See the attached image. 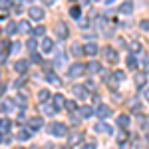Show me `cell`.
Instances as JSON below:
<instances>
[{
    "label": "cell",
    "mask_w": 149,
    "mask_h": 149,
    "mask_svg": "<svg viewBox=\"0 0 149 149\" xmlns=\"http://www.w3.org/2000/svg\"><path fill=\"white\" fill-rule=\"evenodd\" d=\"M16 30H18V24H14V22L6 24V34H12V32H16Z\"/></svg>",
    "instance_id": "obj_28"
},
{
    "label": "cell",
    "mask_w": 149,
    "mask_h": 149,
    "mask_svg": "<svg viewBox=\"0 0 149 149\" xmlns=\"http://www.w3.org/2000/svg\"><path fill=\"white\" fill-rule=\"evenodd\" d=\"M80 139H81V133H72V135H70V143L74 145V143H76V141H80Z\"/></svg>",
    "instance_id": "obj_32"
},
{
    "label": "cell",
    "mask_w": 149,
    "mask_h": 149,
    "mask_svg": "<svg viewBox=\"0 0 149 149\" xmlns=\"http://www.w3.org/2000/svg\"><path fill=\"white\" fill-rule=\"evenodd\" d=\"M139 28H141V30H149V20H141V22H139Z\"/></svg>",
    "instance_id": "obj_38"
},
{
    "label": "cell",
    "mask_w": 149,
    "mask_h": 149,
    "mask_svg": "<svg viewBox=\"0 0 149 149\" xmlns=\"http://www.w3.org/2000/svg\"><path fill=\"white\" fill-rule=\"evenodd\" d=\"M119 12H121V14H127V16H129V14L133 12V2H123V4L119 6Z\"/></svg>",
    "instance_id": "obj_13"
},
{
    "label": "cell",
    "mask_w": 149,
    "mask_h": 149,
    "mask_svg": "<svg viewBox=\"0 0 149 149\" xmlns=\"http://www.w3.org/2000/svg\"><path fill=\"white\" fill-rule=\"evenodd\" d=\"M8 48H10L8 52H18V50H20V42H12V44H10Z\"/></svg>",
    "instance_id": "obj_35"
},
{
    "label": "cell",
    "mask_w": 149,
    "mask_h": 149,
    "mask_svg": "<svg viewBox=\"0 0 149 149\" xmlns=\"http://www.w3.org/2000/svg\"><path fill=\"white\" fill-rule=\"evenodd\" d=\"M105 60H107V62H111V64L117 62V52H115L113 48H105Z\"/></svg>",
    "instance_id": "obj_8"
},
{
    "label": "cell",
    "mask_w": 149,
    "mask_h": 149,
    "mask_svg": "<svg viewBox=\"0 0 149 149\" xmlns=\"http://www.w3.org/2000/svg\"><path fill=\"white\" fill-rule=\"evenodd\" d=\"M97 50H100L97 44H95V42H90V44H86V46H84V54H88V56H95V54H97Z\"/></svg>",
    "instance_id": "obj_5"
},
{
    "label": "cell",
    "mask_w": 149,
    "mask_h": 149,
    "mask_svg": "<svg viewBox=\"0 0 149 149\" xmlns=\"http://www.w3.org/2000/svg\"><path fill=\"white\" fill-rule=\"evenodd\" d=\"M28 66H30V64H28L26 60H18V62L14 64V70H16L18 74H24V72H28Z\"/></svg>",
    "instance_id": "obj_7"
},
{
    "label": "cell",
    "mask_w": 149,
    "mask_h": 149,
    "mask_svg": "<svg viewBox=\"0 0 149 149\" xmlns=\"http://www.w3.org/2000/svg\"><path fill=\"white\" fill-rule=\"evenodd\" d=\"M52 102H54V109H62V107L66 105V100H64L62 93H56V95L52 97Z\"/></svg>",
    "instance_id": "obj_6"
},
{
    "label": "cell",
    "mask_w": 149,
    "mask_h": 149,
    "mask_svg": "<svg viewBox=\"0 0 149 149\" xmlns=\"http://www.w3.org/2000/svg\"><path fill=\"white\" fill-rule=\"evenodd\" d=\"M10 119H2V121H0V131H2V133H4V131H8V129H10Z\"/></svg>",
    "instance_id": "obj_24"
},
{
    "label": "cell",
    "mask_w": 149,
    "mask_h": 149,
    "mask_svg": "<svg viewBox=\"0 0 149 149\" xmlns=\"http://www.w3.org/2000/svg\"><path fill=\"white\" fill-rule=\"evenodd\" d=\"M127 137V133H125V131H123V133H119V135H117V139H119V141H121V143H123V139H125Z\"/></svg>",
    "instance_id": "obj_46"
},
{
    "label": "cell",
    "mask_w": 149,
    "mask_h": 149,
    "mask_svg": "<svg viewBox=\"0 0 149 149\" xmlns=\"http://www.w3.org/2000/svg\"><path fill=\"white\" fill-rule=\"evenodd\" d=\"M32 62H36V64H40V62H42V58H40V54H32Z\"/></svg>",
    "instance_id": "obj_42"
},
{
    "label": "cell",
    "mask_w": 149,
    "mask_h": 149,
    "mask_svg": "<svg viewBox=\"0 0 149 149\" xmlns=\"http://www.w3.org/2000/svg\"><path fill=\"white\" fill-rule=\"evenodd\" d=\"M12 107H14V102H12V100H4V102H2V109H4V111H10Z\"/></svg>",
    "instance_id": "obj_26"
},
{
    "label": "cell",
    "mask_w": 149,
    "mask_h": 149,
    "mask_svg": "<svg viewBox=\"0 0 149 149\" xmlns=\"http://www.w3.org/2000/svg\"><path fill=\"white\" fill-rule=\"evenodd\" d=\"M70 16H72V18H80L81 16V8L80 6H72V8H70Z\"/></svg>",
    "instance_id": "obj_23"
},
{
    "label": "cell",
    "mask_w": 149,
    "mask_h": 149,
    "mask_svg": "<svg viewBox=\"0 0 149 149\" xmlns=\"http://www.w3.org/2000/svg\"><path fill=\"white\" fill-rule=\"evenodd\" d=\"M28 16L36 20V22H40L42 18H44V8H40V6H30L28 8Z\"/></svg>",
    "instance_id": "obj_2"
},
{
    "label": "cell",
    "mask_w": 149,
    "mask_h": 149,
    "mask_svg": "<svg viewBox=\"0 0 149 149\" xmlns=\"http://www.w3.org/2000/svg\"><path fill=\"white\" fill-rule=\"evenodd\" d=\"M48 131H50L54 137H64V135L68 133V125H66V123H60V121H54V123L48 125Z\"/></svg>",
    "instance_id": "obj_1"
},
{
    "label": "cell",
    "mask_w": 149,
    "mask_h": 149,
    "mask_svg": "<svg viewBox=\"0 0 149 149\" xmlns=\"http://www.w3.org/2000/svg\"><path fill=\"white\" fill-rule=\"evenodd\" d=\"M54 64H58V66H60V64H66V54L60 52V54L56 56V60H54Z\"/></svg>",
    "instance_id": "obj_31"
},
{
    "label": "cell",
    "mask_w": 149,
    "mask_h": 149,
    "mask_svg": "<svg viewBox=\"0 0 149 149\" xmlns=\"http://www.w3.org/2000/svg\"><path fill=\"white\" fill-rule=\"evenodd\" d=\"M139 50H141V44L133 42V44H131V52H139Z\"/></svg>",
    "instance_id": "obj_40"
},
{
    "label": "cell",
    "mask_w": 149,
    "mask_h": 149,
    "mask_svg": "<svg viewBox=\"0 0 149 149\" xmlns=\"http://www.w3.org/2000/svg\"><path fill=\"white\" fill-rule=\"evenodd\" d=\"M80 26H81V28H88V26H90V20H86V18L80 20Z\"/></svg>",
    "instance_id": "obj_45"
},
{
    "label": "cell",
    "mask_w": 149,
    "mask_h": 149,
    "mask_svg": "<svg viewBox=\"0 0 149 149\" xmlns=\"http://www.w3.org/2000/svg\"><path fill=\"white\" fill-rule=\"evenodd\" d=\"M147 143H149V133H147Z\"/></svg>",
    "instance_id": "obj_51"
},
{
    "label": "cell",
    "mask_w": 149,
    "mask_h": 149,
    "mask_svg": "<svg viewBox=\"0 0 149 149\" xmlns=\"http://www.w3.org/2000/svg\"><path fill=\"white\" fill-rule=\"evenodd\" d=\"M40 111H44V115H54V107H50V105H46V103H40Z\"/></svg>",
    "instance_id": "obj_21"
},
{
    "label": "cell",
    "mask_w": 149,
    "mask_h": 149,
    "mask_svg": "<svg viewBox=\"0 0 149 149\" xmlns=\"http://www.w3.org/2000/svg\"><path fill=\"white\" fill-rule=\"evenodd\" d=\"M86 72H90V74H97V72H102V66H100L97 62H90V64H86Z\"/></svg>",
    "instance_id": "obj_11"
},
{
    "label": "cell",
    "mask_w": 149,
    "mask_h": 149,
    "mask_svg": "<svg viewBox=\"0 0 149 149\" xmlns=\"http://www.w3.org/2000/svg\"><path fill=\"white\" fill-rule=\"evenodd\" d=\"M28 125L32 129H40V127H44V121L40 117H32V119H28Z\"/></svg>",
    "instance_id": "obj_14"
},
{
    "label": "cell",
    "mask_w": 149,
    "mask_h": 149,
    "mask_svg": "<svg viewBox=\"0 0 149 149\" xmlns=\"http://www.w3.org/2000/svg\"><path fill=\"white\" fill-rule=\"evenodd\" d=\"M38 97H40V102L44 103L46 100H50V92H48V90H40V93H38Z\"/></svg>",
    "instance_id": "obj_25"
},
{
    "label": "cell",
    "mask_w": 149,
    "mask_h": 149,
    "mask_svg": "<svg viewBox=\"0 0 149 149\" xmlns=\"http://www.w3.org/2000/svg\"><path fill=\"white\" fill-rule=\"evenodd\" d=\"M93 113H95V111H93L90 105H84V107H80V115L84 117V119H86V117H92Z\"/></svg>",
    "instance_id": "obj_16"
},
{
    "label": "cell",
    "mask_w": 149,
    "mask_h": 149,
    "mask_svg": "<svg viewBox=\"0 0 149 149\" xmlns=\"http://www.w3.org/2000/svg\"><path fill=\"white\" fill-rule=\"evenodd\" d=\"M46 80H48V81H52V84H60V78H58V74H54L52 70H50V72H46Z\"/></svg>",
    "instance_id": "obj_20"
},
{
    "label": "cell",
    "mask_w": 149,
    "mask_h": 149,
    "mask_svg": "<svg viewBox=\"0 0 149 149\" xmlns=\"http://www.w3.org/2000/svg\"><path fill=\"white\" fill-rule=\"evenodd\" d=\"M95 131H97V133H107V135H109V133H111V127L107 125V123H97V125H95Z\"/></svg>",
    "instance_id": "obj_17"
},
{
    "label": "cell",
    "mask_w": 149,
    "mask_h": 149,
    "mask_svg": "<svg viewBox=\"0 0 149 149\" xmlns=\"http://www.w3.org/2000/svg\"><path fill=\"white\" fill-rule=\"evenodd\" d=\"M81 149H95V141H92V143H84Z\"/></svg>",
    "instance_id": "obj_39"
},
{
    "label": "cell",
    "mask_w": 149,
    "mask_h": 149,
    "mask_svg": "<svg viewBox=\"0 0 149 149\" xmlns=\"http://www.w3.org/2000/svg\"><path fill=\"white\" fill-rule=\"evenodd\" d=\"M145 80H147V76H145L143 72H139V74H135V84H137V88H141V86L145 84Z\"/></svg>",
    "instance_id": "obj_19"
},
{
    "label": "cell",
    "mask_w": 149,
    "mask_h": 149,
    "mask_svg": "<svg viewBox=\"0 0 149 149\" xmlns=\"http://www.w3.org/2000/svg\"><path fill=\"white\" fill-rule=\"evenodd\" d=\"M52 50H54V42H52L50 38H44V40H42V52H44V54H50Z\"/></svg>",
    "instance_id": "obj_9"
},
{
    "label": "cell",
    "mask_w": 149,
    "mask_h": 149,
    "mask_svg": "<svg viewBox=\"0 0 149 149\" xmlns=\"http://www.w3.org/2000/svg\"><path fill=\"white\" fill-rule=\"evenodd\" d=\"M0 141H2V135H0Z\"/></svg>",
    "instance_id": "obj_53"
},
{
    "label": "cell",
    "mask_w": 149,
    "mask_h": 149,
    "mask_svg": "<svg viewBox=\"0 0 149 149\" xmlns=\"http://www.w3.org/2000/svg\"><path fill=\"white\" fill-rule=\"evenodd\" d=\"M4 62H6V56H4V54H0V64H4Z\"/></svg>",
    "instance_id": "obj_49"
},
{
    "label": "cell",
    "mask_w": 149,
    "mask_h": 149,
    "mask_svg": "<svg viewBox=\"0 0 149 149\" xmlns=\"http://www.w3.org/2000/svg\"><path fill=\"white\" fill-rule=\"evenodd\" d=\"M74 95H78L80 100H84V97H88V92H86L84 86H74Z\"/></svg>",
    "instance_id": "obj_15"
},
{
    "label": "cell",
    "mask_w": 149,
    "mask_h": 149,
    "mask_svg": "<svg viewBox=\"0 0 149 149\" xmlns=\"http://www.w3.org/2000/svg\"><path fill=\"white\" fill-rule=\"evenodd\" d=\"M143 97H145V100L149 102V88H145V92H143Z\"/></svg>",
    "instance_id": "obj_47"
},
{
    "label": "cell",
    "mask_w": 149,
    "mask_h": 149,
    "mask_svg": "<svg viewBox=\"0 0 149 149\" xmlns=\"http://www.w3.org/2000/svg\"><path fill=\"white\" fill-rule=\"evenodd\" d=\"M18 32H22V34H32V26L26 22V20H22V22L18 24Z\"/></svg>",
    "instance_id": "obj_12"
},
{
    "label": "cell",
    "mask_w": 149,
    "mask_h": 149,
    "mask_svg": "<svg viewBox=\"0 0 149 149\" xmlns=\"http://www.w3.org/2000/svg\"><path fill=\"white\" fill-rule=\"evenodd\" d=\"M95 115H97V117H102V119H105V117H109V115H111V109H109L105 103H100V105H97V109H95Z\"/></svg>",
    "instance_id": "obj_4"
},
{
    "label": "cell",
    "mask_w": 149,
    "mask_h": 149,
    "mask_svg": "<svg viewBox=\"0 0 149 149\" xmlns=\"http://www.w3.org/2000/svg\"><path fill=\"white\" fill-rule=\"evenodd\" d=\"M32 34L34 36H44L46 34V28H44V26H36L34 30H32Z\"/></svg>",
    "instance_id": "obj_29"
},
{
    "label": "cell",
    "mask_w": 149,
    "mask_h": 149,
    "mask_svg": "<svg viewBox=\"0 0 149 149\" xmlns=\"http://www.w3.org/2000/svg\"><path fill=\"white\" fill-rule=\"evenodd\" d=\"M72 54H74V56H81V54H84V48L78 46V44H74V46H72Z\"/></svg>",
    "instance_id": "obj_30"
},
{
    "label": "cell",
    "mask_w": 149,
    "mask_h": 149,
    "mask_svg": "<svg viewBox=\"0 0 149 149\" xmlns=\"http://www.w3.org/2000/svg\"><path fill=\"white\" fill-rule=\"evenodd\" d=\"M66 107H68L70 111H74V109H76V102H72V100H68V102H66Z\"/></svg>",
    "instance_id": "obj_37"
},
{
    "label": "cell",
    "mask_w": 149,
    "mask_h": 149,
    "mask_svg": "<svg viewBox=\"0 0 149 149\" xmlns=\"http://www.w3.org/2000/svg\"><path fill=\"white\" fill-rule=\"evenodd\" d=\"M111 80H115V81H125V74H123L121 70H117V72H113Z\"/></svg>",
    "instance_id": "obj_22"
},
{
    "label": "cell",
    "mask_w": 149,
    "mask_h": 149,
    "mask_svg": "<svg viewBox=\"0 0 149 149\" xmlns=\"http://www.w3.org/2000/svg\"><path fill=\"white\" fill-rule=\"evenodd\" d=\"M24 81H26V80H24V78H20V80H16V81H14V86H16V88H22V86H24Z\"/></svg>",
    "instance_id": "obj_43"
},
{
    "label": "cell",
    "mask_w": 149,
    "mask_h": 149,
    "mask_svg": "<svg viewBox=\"0 0 149 149\" xmlns=\"http://www.w3.org/2000/svg\"><path fill=\"white\" fill-rule=\"evenodd\" d=\"M127 66H129V68H135V66H137V60H135V56H129V58H127Z\"/></svg>",
    "instance_id": "obj_33"
},
{
    "label": "cell",
    "mask_w": 149,
    "mask_h": 149,
    "mask_svg": "<svg viewBox=\"0 0 149 149\" xmlns=\"http://www.w3.org/2000/svg\"><path fill=\"white\" fill-rule=\"evenodd\" d=\"M119 149H129V145H127V143H121V147Z\"/></svg>",
    "instance_id": "obj_50"
},
{
    "label": "cell",
    "mask_w": 149,
    "mask_h": 149,
    "mask_svg": "<svg viewBox=\"0 0 149 149\" xmlns=\"http://www.w3.org/2000/svg\"><path fill=\"white\" fill-rule=\"evenodd\" d=\"M68 74L72 76V78H78V76H81V74H86V66L80 64V62H76V64H72V66H70Z\"/></svg>",
    "instance_id": "obj_3"
},
{
    "label": "cell",
    "mask_w": 149,
    "mask_h": 149,
    "mask_svg": "<svg viewBox=\"0 0 149 149\" xmlns=\"http://www.w3.org/2000/svg\"><path fill=\"white\" fill-rule=\"evenodd\" d=\"M141 66H143L145 70H149V60H147V58H143V60H141Z\"/></svg>",
    "instance_id": "obj_44"
},
{
    "label": "cell",
    "mask_w": 149,
    "mask_h": 149,
    "mask_svg": "<svg viewBox=\"0 0 149 149\" xmlns=\"http://www.w3.org/2000/svg\"><path fill=\"white\" fill-rule=\"evenodd\" d=\"M16 103H18V105H26V103H28V100H26V97H24V95H18V97H16Z\"/></svg>",
    "instance_id": "obj_36"
},
{
    "label": "cell",
    "mask_w": 149,
    "mask_h": 149,
    "mask_svg": "<svg viewBox=\"0 0 149 149\" xmlns=\"http://www.w3.org/2000/svg\"><path fill=\"white\" fill-rule=\"evenodd\" d=\"M56 32H58V36H60V38H68V26H66L64 22L56 24Z\"/></svg>",
    "instance_id": "obj_10"
},
{
    "label": "cell",
    "mask_w": 149,
    "mask_h": 149,
    "mask_svg": "<svg viewBox=\"0 0 149 149\" xmlns=\"http://www.w3.org/2000/svg\"><path fill=\"white\" fill-rule=\"evenodd\" d=\"M32 137V133L30 131H26V129H22V131H18V139H22V141H26V139Z\"/></svg>",
    "instance_id": "obj_27"
},
{
    "label": "cell",
    "mask_w": 149,
    "mask_h": 149,
    "mask_svg": "<svg viewBox=\"0 0 149 149\" xmlns=\"http://www.w3.org/2000/svg\"><path fill=\"white\" fill-rule=\"evenodd\" d=\"M117 125L119 127H127L129 125V115H125V113L119 115V117H117Z\"/></svg>",
    "instance_id": "obj_18"
},
{
    "label": "cell",
    "mask_w": 149,
    "mask_h": 149,
    "mask_svg": "<svg viewBox=\"0 0 149 149\" xmlns=\"http://www.w3.org/2000/svg\"><path fill=\"white\" fill-rule=\"evenodd\" d=\"M62 149H70V147H62Z\"/></svg>",
    "instance_id": "obj_52"
},
{
    "label": "cell",
    "mask_w": 149,
    "mask_h": 149,
    "mask_svg": "<svg viewBox=\"0 0 149 149\" xmlns=\"http://www.w3.org/2000/svg\"><path fill=\"white\" fill-rule=\"evenodd\" d=\"M90 88H95V84H93V81H88V84H86V90H90Z\"/></svg>",
    "instance_id": "obj_48"
},
{
    "label": "cell",
    "mask_w": 149,
    "mask_h": 149,
    "mask_svg": "<svg viewBox=\"0 0 149 149\" xmlns=\"http://www.w3.org/2000/svg\"><path fill=\"white\" fill-rule=\"evenodd\" d=\"M26 46H28V50H30V52H34V50H36V40H34V38H30Z\"/></svg>",
    "instance_id": "obj_34"
},
{
    "label": "cell",
    "mask_w": 149,
    "mask_h": 149,
    "mask_svg": "<svg viewBox=\"0 0 149 149\" xmlns=\"http://www.w3.org/2000/svg\"><path fill=\"white\" fill-rule=\"evenodd\" d=\"M0 8H4V10L10 8V2H8V0H2V2H0Z\"/></svg>",
    "instance_id": "obj_41"
}]
</instances>
